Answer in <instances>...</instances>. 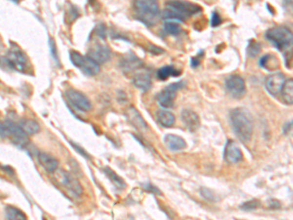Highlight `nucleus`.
Returning <instances> with one entry per match:
<instances>
[{
    "mask_svg": "<svg viewBox=\"0 0 293 220\" xmlns=\"http://www.w3.org/2000/svg\"><path fill=\"white\" fill-rule=\"evenodd\" d=\"M203 55H204V51L200 50L195 57H194V58L191 59V66H192V68L195 69V68H197L200 65L201 60L203 58Z\"/></svg>",
    "mask_w": 293,
    "mask_h": 220,
    "instance_id": "33",
    "label": "nucleus"
},
{
    "mask_svg": "<svg viewBox=\"0 0 293 220\" xmlns=\"http://www.w3.org/2000/svg\"><path fill=\"white\" fill-rule=\"evenodd\" d=\"M7 220H27V215L18 207L7 205L5 208Z\"/></svg>",
    "mask_w": 293,
    "mask_h": 220,
    "instance_id": "26",
    "label": "nucleus"
},
{
    "mask_svg": "<svg viewBox=\"0 0 293 220\" xmlns=\"http://www.w3.org/2000/svg\"><path fill=\"white\" fill-rule=\"evenodd\" d=\"M291 128H292V120H290L289 122H287L284 126H283V133L285 135H287L290 131H291Z\"/></svg>",
    "mask_w": 293,
    "mask_h": 220,
    "instance_id": "36",
    "label": "nucleus"
},
{
    "mask_svg": "<svg viewBox=\"0 0 293 220\" xmlns=\"http://www.w3.org/2000/svg\"><path fill=\"white\" fill-rule=\"evenodd\" d=\"M132 83L134 84V86L136 88H138L144 92L150 90L153 86L152 78L147 73H141V74L136 75L132 80Z\"/></svg>",
    "mask_w": 293,
    "mask_h": 220,
    "instance_id": "20",
    "label": "nucleus"
},
{
    "mask_svg": "<svg viewBox=\"0 0 293 220\" xmlns=\"http://www.w3.org/2000/svg\"><path fill=\"white\" fill-rule=\"evenodd\" d=\"M222 24V18L220 14L217 11H213L211 13V19H210V25L213 28H216Z\"/></svg>",
    "mask_w": 293,
    "mask_h": 220,
    "instance_id": "31",
    "label": "nucleus"
},
{
    "mask_svg": "<svg viewBox=\"0 0 293 220\" xmlns=\"http://www.w3.org/2000/svg\"><path fill=\"white\" fill-rule=\"evenodd\" d=\"M126 117H127V120L130 121V123L133 124L137 129L145 130L148 128L147 122L144 120V119L142 118L140 113L134 107H130L127 109Z\"/></svg>",
    "mask_w": 293,
    "mask_h": 220,
    "instance_id": "18",
    "label": "nucleus"
},
{
    "mask_svg": "<svg viewBox=\"0 0 293 220\" xmlns=\"http://www.w3.org/2000/svg\"><path fill=\"white\" fill-rule=\"evenodd\" d=\"M286 81V78L282 73H274L270 75L265 81L266 89L273 96L280 95L283 85Z\"/></svg>",
    "mask_w": 293,
    "mask_h": 220,
    "instance_id": "12",
    "label": "nucleus"
},
{
    "mask_svg": "<svg viewBox=\"0 0 293 220\" xmlns=\"http://www.w3.org/2000/svg\"><path fill=\"white\" fill-rule=\"evenodd\" d=\"M182 33V29L180 25L176 22L168 21L164 24L163 26V34L164 36H172V37H177Z\"/></svg>",
    "mask_w": 293,
    "mask_h": 220,
    "instance_id": "27",
    "label": "nucleus"
},
{
    "mask_svg": "<svg viewBox=\"0 0 293 220\" xmlns=\"http://www.w3.org/2000/svg\"><path fill=\"white\" fill-rule=\"evenodd\" d=\"M202 11L201 7L185 1H170L166 4V8L162 12L161 18L166 22H180L183 23L186 19L190 18L191 16L196 15Z\"/></svg>",
    "mask_w": 293,
    "mask_h": 220,
    "instance_id": "2",
    "label": "nucleus"
},
{
    "mask_svg": "<svg viewBox=\"0 0 293 220\" xmlns=\"http://www.w3.org/2000/svg\"><path fill=\"white\" fill-rule=\"evenodd\" d=\"M0 136L10 138L12 142L20 148H26L30 143L29 135L19 125L12 121L0 122Z\"/></svg>",
    "mask_w": 293,
    "mask_h": 220,
    "instance_id": "5",
    "label": "nucleus"
},
{
    "mask_svg": "<svg viewBox=\"0 0 293 220\" xmlns=\"http://www.w3.org/2000/svg\"><path fill=\"white\" fill-rule=\"evenodd\" d=\"M186 86V81L181 80L171 83L162 89L156 96V100L162 108H171L174 105L177 92Z\"/></svg>",
    "mask_w": 293,
    "mask_h": 220,
    "instance_id": "9",
    "label": "nucleus"
},
{
    "mask_svg": "<svg viewBox=\"0 0 293 220\" xmlns=\"http://www.w3.org/2000/svg\"><path fill=\"white\" fill-rule=\"evenodd\" d=\"M135 16L141 23L151 28L154 27L160 19L159 5L154 0H143L134 3Z\"/></svg>",
    "mask_w": 293,
    "mask_h": 220,
    "instance_id": "4",
    "label": "nucleus"
},
{
    "mask_svg": "<svg viewBox=\"0 0 293 220\" xmlns=\"http://www.w3.org/2000/svg\"><path fill=\"white\" fill-rule=\"evenodd\" d=\"M200 194H201L202 198H204V199L207 200L214 201V200H217V199H216V196L214 195V193H213L211 190L207 189V188H201Z\"/></svg>",
    "mask_w": 293,
    "mask_h": 220,
    "instance_id": "32",
    "label": "nucleus"
},
{
    "mask_svg": "<svg viewBox=\"0 0 293 220\" xmlns=\"http://www.w3.org/2000/svg\"><path fill=\"white\" fill-rule=\"evenodd\" d=\"M4 61L8 67H10L11 69H14L16 71H19L21 73L26 72L30 67L28 57L18 47L11 48L7 52V54L4 58Z\"/></svg>",
    "mask_w": 293,
    "mask_h": 220,
    "instance_id": "8",
    "label": "nucleus"
},
{
    "mask_svg": "<svg viewBox=\"0 0 293 220\" xmlns=\"http://www.w3.org/2000/svg\"><path fill=\"white\" fill-rule=\"evenodd\" d=\"M265 38L280 52H283L285 61L287 58L291 59L293 36L291 31L284 26H277L268 30Z\"/></svg>",
    "mask_w": 293,
    "mask_h": 220,
    "instance_id": "3",
    "label": "nucleus"
},
{
    "mask_svg": "<svg viewBox=\"0 0 293 220\" xmlns=\"http://www.w3.org/2000/svg\"><path fill=\"white\" fill-rule=\"evenodd\" d=\"M230 120L236 137L243 143H248L253 133V118L243 108H236L230 114Z\"/></svg>",
    "mask_w": 293,
    "mask_h": 220,
    "instance_id": "1",
    "label": "nucleus"
},
{
    "mask_svg": "<svg viewBox=\"0 0 293 220\" xmlns=\"http://www.w3.org/2000/svg\"><path fill=\"white\" fill-rule=\"evenodd\" d=\"M156 120L163 127H171L175 123V116L166 110H159L156 113Z\"/></svg>",
    "mask_w": 293,
    "mask_h": 220,
    "instance_id": "21",
    "label": "nucleus"
},
{
    "mask_svg": "<svg viewBox=\"0 0 293 220\" xmlns=\"http://www.w3.org/2000/svg\"><path fill=\"white\" fill-rule=\"evenodd\" d=\"M181 75V71L177 70L174 66H164L156 72V77L159 80H166L170 77H178Z\"/></svg>",
    "mask_w": 293,
    "mask_h": 220,
    "instance_id": "23",
    "label": "nucleus"
},
{
    "mask_svg": "<svg viewBox=\"0 0 293 220\" xmlns=\"http://www.w3.org/2000/svg\"><path fill=\"white\" fill-rule=\"evenodd\" d=\"M259 66L267 71H273L277 69L279 64H278V60L273 55L267 54L260 59Z\"/></svg>",
    "mask_w": 293,
    "mask_h": 220,
    "instance_id": "24",
    "label": "nucleus"
},
{
    "mask_svg": "<svg viewBox=\"0 0 293 220\" xmlns=\"http://www.w3.org/2000/svg\"><path fill=\"white\" fill-rule=\"evenodd\" d=\"M70 59L75 67L80 69L83 74L93 77L99 74L100 65L88 56H83L79 52L72 51L70 53Z\"/></svg>",
    "mask_w": 293,
    "mask_h": 220,
    "instance_id": "6",
    "label": "nucleus"
},
{
    "mask_svg": "<svg viewBox=\"0 0 293 220\" xmlns=\"http://www.w3.org/2000/svg\"><path fill=\"white\" fill-rule=\"evenodd\" d=\"M38 160L39 161V163L41 164V166L49 173H54L55 171L58 170V167H59V160L47 154V153H44V152H40L39 153L38 155Z\"/></svg>",
    "mask_w": 293,
    "mask_h": 220,
    "instance_id": "17",
    "label": "nucleus"
},
{
    "mask_svg": "<svg viewBox=\"0 0 293 220\" xmlns=\"http://www.w3.org/2000/svg\"><path fill=\"white\" fill-rule=\"evenodd\" d=\"M225 86L227 91L234 97V98H241L244 96L246 92L245 82L244 80L236 75H232L228 77L225 80Z\"/></svg>",
    "mask_w": 293,
    "mask_h": 220,
    "instance_id": "11",
    "label": "nucleus"
},
{
    "mask_svg": "<svg viewBox=\"0 0 293 220\" xmlns=\"http://www.w3.org/2000/svg\"><path fill=\"white\" fill-rule=\"evenodd\" d=\"M104 172L106 173V175L110 178V180L118 188V189H123L126 187V184L124 182V180L118 176L113 169H111L110 167H106L104 168Z\"/></svg>",
    "mask_w": 293,
    "mask_h": 220,
    "instance_id": "28",
    "label": "nucleus"
},
{
    "mask_svg": "<svg viewBox=\"0 0 293 220\" xmlns=\"http://www.w3.org/2000/svg\"><path fill=\"white\" fill-rule=\"evenodd\" d=\"M181 119L186 128L191 132L196 131L200 126L199 117L191 110H184L181 114Z\"/></svg>",
    "mask_w": 293,
    "mask_h": 220,
    "instance_id": "15",
    "label": "nucleus"
},
{
    "mask_svg": "<svg viewBox=\"0 0 293 220\" xmlns=\"http://www.w3.org/2000/svg\"><path fill=\"white\" fill-rule=\"evenodd\" d=\"M143 66V62L133 52L126 54L120 61V68L124 73H130Z\"/></svg>",
    "mask_w": 293,
    "mask_h": 220,
    "instance_id": "16",
    "label": "nucleus"
},
{
    "mask_svg": "<svg viewBox=\"0 0 293 220\" xmlns=\"http://www.w3.org/2000/svg\"><path fill=\"white\" fill-rule=\"evenodd\" d=\"M293 81L291 79L289 80H286L284 85H283V88L280 92V96L282 98V101L285 103V104H288V105H291L292 102H293Z\"/></svg>",
    "mask_w": 293,
    "mask_h": 220,
    "instance_id": "25",
    "label": "nucleus"
},
{
    "mask_svg": "<svg viewBox=\"0 0 293 220\" xmlns=\"http://www.w3.org/2000/svg\"><path fill=\"white\" fill-rule=\"evenodd\" d=\"M143 188H144L145 191H147L149 193H153L155 195H161V192L159 191V189L157 187H156L155 185L151 184V183L143 184Z\"/></svg>",
    "mask_w": 293,
    "mask_h": 220,
    "instance_id": "35",
    "label": "nucleus"
},
{
    "mask_svg": "<svg viewBox=\"0 0 293 220\" xmlns=\"http://www.w3.org/2000/svg\"><path fill=\"white\" fill-rule=\"evenodd\" d=\"M54 173L57 183L60 184L62 187L66 188V190L71 192V194H73L76 197H79L83 193V188L80 182L71 173L65 170H57Z\"/></svg>",
    "mask_w": 293,
    "mask_h": 220,
    "instance_id": "7",
    "label": "nucleus"
},
{
    "mask_svg": "<svg viewBox=\"0 0 293 220\" xmlns=\"http://www.w3.org/2000/svg\"><path fill=\"white\" fill-rule=\"evenodd\" d=\"M95 34L100 38L105 40L107 38V27L104 24H99L95 28Z\"/></svg>",
    "mask_w": 293,
    "mask_h": 220,
    "instance_id": "34",
    "label": "nucleus"
},
{
    "mask_svg": "<svg viewBox=\"0 0 293 220\" xmlns=\"http://www.w3.org/2000/svg\"><path fill=\"white\" fill-rule=\"evenodd\" d=\"M19 126L28 134V135H34L37 134L39 130H40V125L39 123L35 120H31V119H27V120H23Z\"/></svg>",
    "mask_w": 293,
    "mask_h": 220,
    "instance_id": "22",
    "label": "nucleus"
},
{
    "mask_svg": "<svg viewBox=\"0 0 293 220\" xmlns=\"http://www.w3.org/2000/svg\"><path fill=\"white\" fill-rule=\"evenodd\" d=\"M88 57L98 64L105 63L111 57V50L107 45H104L102 43H96L92 48H90Z\"/></svg>",
    "mask_w": 293,
    "mask_h": 220,
    "instance_id": "14",
    "label": "nucleus"
},
{
    "mask_svg": "<svg viewBox=\"0 0 293 220\" xmlns=\"http://www.w3.org/2000/svg\"><path fill=\"white\" fill-rule=\"evenodd\" d=\"M261 52V45L260 43L254 41L253 40H251L249 41V44L247 46V54L249 55V57H256L259 55V53Z\"/></svg>",
    "mask_w": 293,
    "mask_h": 220,
    "instance_id": "29",
    "label": "nucleus"
},
{
    "mask_svg": "<svg viewBox=\"0 0 293 220\" xmlns=\"http://www.w3.org/2000/svg\"><path fill=\"white\" fill-rule=\"evenodd\" d=\"M260 200H247L245 202H243L241 205H240V208L245 210V211H250V210H254L256 209L257 207L260 206Z\"/></svg>",
    "mask_w": 293,
    "mask_h": 220,
    "instance_id": "30",
    "label": "nucleus"
},
{
    "mask_svg": "<svg viewBox=\"0 0 293 220\" xmlns=\"http://www.w3.org/2000/svg\"><path fill=\"white\" fill-rule=\"evenodd\" d=\"M242 153L240 151V148L238 145L233 141V140H228L226 146H225V151H224V159L228 163L234 164L237 163L242 160Z\"/></svg>",
    "mask_w": 293,
    "mask_h": 220,
    "instance_id": "13",
    "label": "nucleus"
},
{
    "mask_svg": "<svg viewBox=\"0 0 293 220\" xmlns=\"http://www.w3.org/2000/svg\"><path fill=\"white\" fill-rule=\"evenodd\" d=\"M163 140L166 147L172 152H179L187 147L186 141L182 137L174 134H166Z\"/></svg>",
    "mask_w": 293,
    "mask_h": 220,
    "instance_id": "19",
    "label": "nucleus"
},
{
    "mask_svg": "<svg viewBox=\"0 0 293 220\" xmlns=\"http://www.w3.org/2000/svg\"><path fill=\"white\" fill-rule=\"evenodd\" d=\"M65 95L69 103H71V105L74 106L77 110L80 112H88L91 110L92 104L90 100L80 91L71 88L66 91Z\"/></svg>",
    "mask_w": 293,
    "mask_h": 220,
    "instance_id": "10",
    "label": "nucleus"
}]
</instances>
